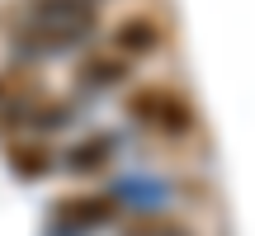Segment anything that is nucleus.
<instances>
[{
  "label": "nucleus",
  "mask_w": 255,
  "mask_h": 236,
  "mask_svg": "<svg viewBox=\"0 0 255 236\" xmlns=\"http://www.w3.org/2000/svg\"><path fill=\"white\" fill-rule=\"evenodd\" d=\"M100 28V0H28L19 43L33 52H62L76 47Z\"/></svg>",
  "instance_id": "1"
},
{
  "label": "nucleus",
  "mask_w": 255,
  "mask_h": 236,
  "mask_svg": "<svg viewBox=\"0 0 255 236\" xmlns=\"http://www.w3.org/2000/svg\"><path fill=\"white\" fill-rule=\"evenodd\" d=\"M128 114L137 118V123L156 127V132L165 137H180L194 127V104L184 100L180 90H165V85H142V90L128 95Z\"/></svg>",
  "instance_id": "2"
},
{
  "label": "nucleus",
  "mask_w": 255,
  "mask_h": 236,
  "mask_svg": "<svg viewBox=\"0 0 255 236\" xmlns=\"http://www.w3.org/2000/svg\"><path fill=\"white\" fill-rule=\"evenodd\" d=\"M52 218L62 227H109L123 218V208L114 194H66L52 203Z\"/></svg>",
  "instance_id": "3"
},
{
  "label": "nucleus",
  "mask_w": 255,
  "mask_h": 236,
  "mask_svg": "<svg viewBox=\"0 0 255 236\" xmlns=\"http://www.w3.org/2000/svg\"><path fill=\"white\" fill-rule=\"evenodd\" d=\"M123 236H199V232L170 213H137V218H123Z\"/></svg>",
  "instance_id": "6"
},
{
  "label": "nucleus",
  "mask_w": 255,
  "mask_h": 236,
  "mask_svg": "<svg viewBox=\"0 0 255 236\" xmlns=\"http://www.w3.org/2000/svg\"><path fill=\"white\" fill-rule=\"evenodd\" d=\"M5 156H9V165H14L19 175H47L52 170V151H47L43 142H9Z\"/></svg>",
  "instance_id": "8"
},
{
  "label": "nucleus",
  "mask_w": 255,
  "mask_h": 236,
  "mask_svg": "<svg viewBox=\"0 0 255 236\" xmlns=\"http://www.w3.org/2000/svg\"><path fill=\"white\" fill-rule=\"evenodd\" d=\"M76 81L90 85V90H104V85H123L128 81V62L123 57H85Z\"/></svg>",
  "instance_id": "7"
},
{
  "label": "nucleus",
  "mask_w": 255,
  "mask_h": 236,
  "mask_svg": "<svg viewBox=\"0 0 255 236\" xmlns=\"http://www.w3.org/2000/svg\"><path fill=\"white\" fill-rule=\"evenodd\" d=\"M165 43V24L151 14H128L119 28H114V57H151L156 47Z\"/></svg>",
  "instance_id": "4"
},
{
  "label": "nucleus",
  "mask_w": 255,
  "mask_h": 236,
  "mask_svg": "<svg viewBox=\"0 0 255 236\" xmlns=\"http://www.w3.org/2000/svg\"><path fill=\"white\" fill-rule=\"evenodd\" d=\"M114 137L109 132H95V137H85V142H76L71 146V156H66V165H71L76 175H95V170H104V165L114 161Z\"/></svg>",
  "instance_id": "5"
}]
</instances>
